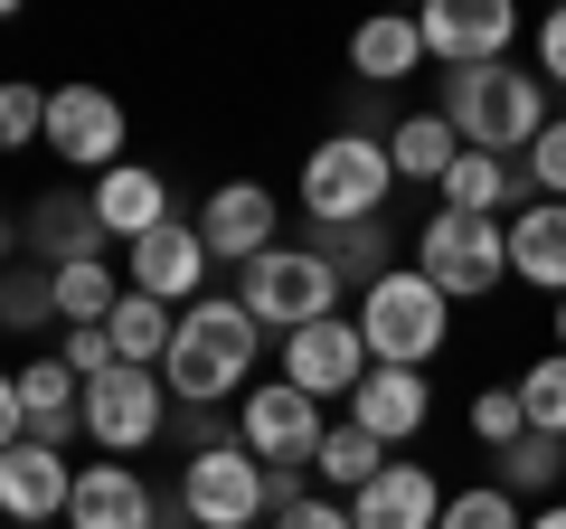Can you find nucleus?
<instances>
[{
	"label": "nucleus",
	"instance_id": "nucleus-10",
	"mask_svg": "<svg viewBox=\"0 0 566 529\" xmlns=\"http://www.w3.org/2000/svg\"><path fill=\"white\" fill-rule=\"evenodd\" d=\"M123 143H133V123H123V104L104 95V85H48V152H57L66 170H123Z\"/></svg>",
	"mask_w": 566,
	"mask_h": 529
},
{
	"label": "nucleus",
	"instance_id": "nucleus-4",
	"mask_svg": "<svg viewBox=\"0 0 566 529\" xmlns=\"http://www.w3.org/2000/svg\"><path fill=\"white\" fill-rule=\"evenodd\" d=\"M349 322H359V341H368V360H378V369H424L434 350L453 341V303L424 284L416 264L378 274V284L359 293V312H349Z\"/></svg>",
	"mask_w": 566,
	"mask_h": 529
},
{
	"label": "nucleus",
	"instance_id": "nucleus-8",
	"mask_svg": "<svg viewBox=\"0 0 566 529\" xmlns=\"http://www.w3.org/2000/svg\"><path fill=\"white\" fill-rule=\"evenodd\" d=\"M180 520L189 529H255L264 520V464L245 445L189 454L180 464Z\"/></svg>",
	"mask_w": 566,
	"mask_h": 529
},
{
	"label": "nucleus",
	"instance_id": "nucleus-16",
	"mask_svg": "<svg viewBox=\"0 0 566 529\" xmlns=\"http://www.w3.org/2000/svg\"><path fill=\"white\" fill-rule=\"evenodd\" d=\"M424 416H434V378H424V369H368V378H359V397H349V426H368L387 454H397V445H416V435H424Z\"/></svg>",
	"mask_w": 566,
	"mask_h": 529
},
{
	"label": "nucleus",
	"instance_id": "nucleus-25",
	"mask_svg": "<svg viewBox=\"0 0 566 529\" xmlns=\"http://www.w3.org/2000/svg\"><path fill=\"white\" fill-rule=\"evenodd\" d=\"M312 256H322L349 293H368L378 274H397V227H387V218H368V227H322V237H312Z\"/></svg>",
	"mask_w": 566,
	"mask_h": 529
},
{
	"label": "nucleus",
	"instance_id": "nucleus-24",
	"mask_svg": "<svg viewBox=\"0 0 566 529\" xmlns=\"http://www.w3.org/2000/svg\"><path fill=\"white\" fill-rule=\"evenodd\" d=\"M416 66H434V58H424V29H416V20H368L359 39H349V76H359L368 95L406 85Z\"/></svg>",
	"mask_w": 566,
	"mask_h": 529
},
{
	"label": "nucleus",
	"instance_id": "nucleus-21",
	"mask_svg": "<svg viewBox=\"0 0 566 529\" xmlns=\"http://www.w3.org/2000/svg\"><path fill=\"white\" fill-rule=\"evenodd\" d=\"M510 274L528 293H547V303L566 293V199H528L510 218Z\"/></svg>",
	"mask_w": 566,
	"mask_h": 529
},
{
	"label": "nucleus",
	"instance_id": "nucleus-22",
	"mask_svg": "<svg viewBox=\"0 0 566 529\" xmlns=\"http://www.w3.org/2000/svg\"><path fill=\"white\" fill-rule=\"evenodd\" d=\"M95 218H104V237L142 246L151 227H170V180H161V170H142V162L104 170V180H95Z\"/></svg>",
	"mask_w": 566,
	"mask_h": 529
},
{
	"label": "nucleus",
	"instance_id": "nucleus-41",
	"mask_svg": "<svg viewBox=\"0 0 566 529\" xmlns=\"http://www.w3.org/2000/svg\"><path fill=\"white\" fill-rule=\"evenodd\" d=\"M10 264H29V218L20 208H0V274H10Z\"/></svg>",
	"mask_w": 566,
	"mask_h": 529
},
{
	"label": "nucleus",
	"instance_id": "nucleus-12",
	"mask_svg": "<svg viewBox=\"0 0 566 529\" xmlns=\"http://www.w3.org/2000/svg\"><path fill=\"white\" fill-rule=\"evenodd\" d=\"M416 29H424V58L444 66V76H463V66H501L510 58L520 10H510V0H434Z\"/></svg>",
	"mask_w": 566,
	"mask_h": 529
},
{
	"label": "nucleus",
	"instance_id": "nucleus-6",
	"mask_svg": "<svg viewBox=\"0 0 566 529\" xmlns=\"http://www.w3.org/2000/svg\"><path fill=\"white\" fill-rule=\"evenodd\" d=\"M340 274H331L322 256H312V246H274V256H255L237 274V303L255 312L264 331H274V341H293V331H312V322H331V312H340Z\"/></svg>",
	"mask_w": 566,
	"mask_h": 529
},
{
	"label": "nucleus",
	"instance_id": "nucleus-14",
	"mask_svg": "<svg viewBox=\"0 0 566 529\" xmlns=\"http://www.w3.org/2000/svg\"><path fill=\"white\" fill-rule=\"evenodd\" d=\"M66 501H76V464L57 445H10L0 454V520L10 529H66Z\"/></svg>",
	"mask_w": 566,
	"mask_h": 529
},
{
	"label": "nucleus",
	"instance_id": "nucleus-26",
	"mask_svg": "<svg viewBox=\"0 0 566 529\" xmlns=\"http://www.w3.org/2000/svg\"><path fill=\"white\" fill-rule=\"evenodd\" d=\"M387 464H397V454H387L368 426H349V416H340V426L322 435V464H312V473H322V491H331V501H359V491L378 483Z\"/></svg>",
	"mask_w": 566,
	"mask_h": 529
},
{
	"label": "nucleus",
	"instance_id": "nucleus-34",
	"mask_svg": "<svg viewBox=\"0 0 566 529\" xmlns=\"http://www.w3.org/2000/svg\"><path fill=\"white\" fill-rule=\"evenodd\" d=\"M434 529H528V510L510 501L501 483H472V491H453V501H444V520H434Z\"/></svg>",
	"mask_w": 566,
	"mask_h": 529
},
{
	"label": "nucleus",
	"instance_id": "nucleus-3",
	"mask_svg": "<svg viewBox=\"0 0 566 529\" xmlns=\"http://www.w3.org/2000/svg\"><path fill=\"white\" fill-rule=\"evenodd\" d=\"M406 264L444 303H491L510 284V218H453V208H434V218H416V256Z\"/></svg>",
	"mask_w": 566,
	"mask_h": 529
},
{
	"label": "nucleus",
	"instance_id": "nucleus-42",
	"mask_svg": "<svg viewBox=\"0 0 566 529\" xmlns=\"http://www.w3.org/2000/svg\"><path fill=\"white\" fill-rule=\"evenodd\" d=\"M20 378H10V369H0V454H10V445H20Z\"/></svg>",
	"mask_w": 566,
	"mask_h": 529
},
{
	"label": "nucleus",
	"instance_id": "nucleus-43",
	"mask_svg": "<svg viewBox=\"0 0 566 529\" xmlns=\"http://www.w3.org/2000/svg\"><path fill=\"white\" fill-rule=\"evenodd\" d=\"M528 529H566V491H557V501H538V510H528Z\"/></svg>",
	"mask_w": 566,
	"mask_h": 529
},
{
	"label": "nucleus",
	"instance_id": "nucleus-5",
	"mask_svg": "<svg viewBox=\"0 0 566 529\" xmlns=\"http://www.w3.org/2000/svg\"><path fill=\"white\" fill-rule=\"evenodd\" d=\"M387 199H397V162H387V143H368V133H331L322 152H303V218L312 227H368V218H387Z\"/></svg>",
	"mask_w": 566,
	"mask_h": 529
},
{
	"label": "nucleus",
	"instance_id": "nucleus-9",
	"mask_svg": "<svg viewBox=\"0 0 566 529\" xmlns=\"http://www.w3.org/2000/svg\"><path fill=\"white\" fill-rule=\"evenodd\" d=\"M161 426H170L161 369H104L85 387V435H95V454H142V445H161Z\"/></svg>",
	"mask_w": 566,
	"mask_h": 529
},
{
	"label": "nucleus",
	"instance_id": "nucleus-1",
	"mask_svg": "<svg viewBox=\"0 0 566 529\" xmlns=\"http://www.w3.org/2000/svg\"><path fill=\"white\" fill-rule=\"evenodd\" d=\"M255 360H264V322L237 293H199L180 312V331H170L161 387H170V407H227V397H245Z\"/></svg>",
	"mask_w": 566,
	"mask_h": 529
},
{
	"label": "nucleus",
	"instance_id": "nucleus-45",
	"mask_svg": "<svg viewBox=\"0 0 566 529\" xmlns=\"http://www.w3.org/2000/svg\"><path fill=\"white\" fill-rule=\"evenodd\" d=\"M0 529H10V520H0Z\"/></svg>",
	"mask_w": 566,
	"mask_h": 529
},
{
	"label": "nucleus",
	"instance_id": "nucleus-40",
	"mask_svg": "<svg viewBox=\"0 0 566 529\" xmlns=\"http://www.w3.org/2000/svg\"><path fill=\"white\" fill-rule=\"evenodd\" d=\"M538 76L566 85V10H547V20H538Z\"/></svg>",
	"mask_w": 566,
	"mask_h": 529
},
{
	"label": "nucleus",
	"instance_id": "nucleus-18",
	"mask_svg": "<svg viewBox=\"0 0 566 529\" xmlns=\"http://www.w3.org/2000/svg\"><path fill=\"white\" fill-rule=\"evenodd\" d=\"M66 529H161V501L133 464H85L76 501H66Z\"/></svg>",
	"mask_w": 566,
	"mask_h": 529
},
{
	"label": "nucleus",
	"instance_id": "nucleus-37",
	"mask_svg": "<svg viewBox=\"0 0 566 529\" xmlns=\"http://www.w3.org/2000/svg\"><path fill=\"white\" fill-rule=\"evenodd\" d=\"M57 360L76 369V387H95L104 369H123V360H114V341H104V331H66V341H57Z\"/></svg>",
	"mask_w": 566,
	"mask_h": 529
},
{
	"label": "nucleus",
	"instance_id": "nucleus-27",
	"mask_svg": "<svg viewBox=\"0 0 566 529\" xmlns=\"http://www.w3.org/2000/svg\"><path fill=\"white\" fill-rule=\"evenodd\" d=\"M387 162H397V180L444 189V170L463 162V143H453V123H444V114H397V133H387Z\"/></svg>",
	"mask_w": 566,
	"mask_h": 529
},
{
	"label": "nucleus",
	"instance_id": "nucleus-19",
	"mask_svg": "<svg viewBox=\"0 0 566 529\" xmlns=\"http://www.w3.org/2000/svg\"><path fill=\"white\" fill-rule=\"evenodd\" d=\"M20 426H29V445H57V454L85 435V387H76V369L57 350L20 369Z\"/></svg>",
	"mask_w": 566,
	"mask_h": 529
},
{
	"label": "nucleus",
	"instance_id": "nucleus-2",
	"mask_svg": "<svg viewBox=\"0 0 566 529\" xmlns=\"http://www.w3.org/2000/svg\"><path fill=\"white\" fill-rule=\"evenodd\" d=\"M434 114L453 123V143L463 152H491V162H510V152H528L547 133V76L538 66H463V76H444V104Z\"/></svg>",
	"mask_w": 566,
	"mask_h": 529
},
{
	"label": "nucleus",
	"instance_id": "nucleus-44",
	"mask_svg": "<svg viewBox=\"0 0 566 529\" xmlns=\"http://www.w3.org/2000/svg\"><path fill=\"white\" fill-rule=\"evenodd\" d=\"M547 312H557V350H566V293H557V303H547Z\"/></svg>",
	"mask_w": 566,
	"mask_h": 529
},
{
	"label": "nucleus",
	"instance_id": "nucleus-31",
	"mask_svg": "<svg viewBox=\"0 0 566 529\" xmlns=\"http://www.w3.org/2000/svg\"><path fill=\"white\" fill-rule=\"evenodd\" d=\"M510 387H520V407H528V435H557V445H566V350L528 360Z\"/></svg>",
	"mask_w": 566,
	"mask_h": 529
},
{
	"label": "nucleus",
	"instance_id": "nucleus-11",
	"mask_svg": "<svg viewBox=\"0 0 566 529\" xmlns=\"http://www.w3.org/2000/svg\"><path fill=\"white\" fill-rule=\"evenodd\" d=\"M274 227H283V199H274L264 180H218V189L199 199V237H208V264H237V274H245L255 256H274V246H283Z\"/></svg>",
	"mask_w": 566,
	"mask_h": 529
},
{
	"label": "nucleus",
	"instance_id": "nucleus-30",
	"mask_svg": "<svg viewBox=\"0 0 566 529\" xmlns=\"http://www.w3.org/2000/svg\"><path fill=\"white\" fill-rule=\"evenodd\" d=\"M123 293H133V284H123V274H114L104 256H85V264H57V322H66V331H104Z\"/></svg>",
	"mask_w": 566,
	"mask_h": 529
},
{
	"label": "nucleus",
	"instance_id": "nucleus-23",
	"mask_svg": "<svg viewBox=\"0 0 566 529\" xmlns=\"http://www.w3.org/2000/svg\"><path fill=\"white\" fill-rule=\"evenodd\" d=\"M434 199H444L453 218H520V208H528V180H520V162L463 152V162L444 170V189H434Z\"/></svg>",
	"mask_w": 566,
	"mask_h": 529
},
{
	"label": "nucleus",
	"instance_id": "nucleus-35",
	"mask_svg": "<svg viewBox=\"0 0 566 529\" xmlns=\"http://www.w3.org/2000/svg\"><path fill=\"white\" fill-rule=\"evenodd\" d=\"M520 435H528V407H520V387H482V397H472V445L510 454Z\"/></svg>",
	"mask_w": 566,
	"mask_h": 529
},
{
	"label": "nucleus",
	"instance_id": "nucleus-29",
	"mask_svg": "<svg viewBox=\"0 0 566 529\" xmlns=\"http://www.w3.org/2000/svg\"><path fill=\"white\" fill-rule=\"evenodd\" d=\"M491 483H501L520 510L557 501V483H566V445H557V435H520L510 454H491Z\"/></svg>",
	"mask_w": 566,
	"mask_h": 529
},
{
	"label": "nucleus",
	"instance_id": "nucleus-38",
	"mask_svg": "<svg viewBox=\"0 0 566 529\" xmlns=\"http://www.w3.org/2000/svg\"><path fill=\"white\" fill-rule=\"evenodd\" d=\"M274 529H359V520H349V501H331V491H303L293 510H274Z\"/></svg>",
	"mask_w": 566,
	"mask_h": 529
},
{
	"label": "nucleus",
	"instance_id": "nucleus-28",
	"mask_svg": "<svg viewBox=\"0 0 566 529\" xmlns=\"http://www.w3.org/2000/svg\"><path fill=\"white\" fill-rule=\"evenodd\" d=\"M170 331H180V312H170V303H151V293H123L114 322H104V341H114L123 369H161V360H170Z\"/></svg>",
	"mask_w": 566,
	"mask_h": 529
},
{
	"label": "nucleus",
	"instance_id": "nucleus-33",
	"mask_svg": "<svg viewBox=\"0 0 566 529\" xmlns=\"http://www.w3.org/2000/svg\"><path fill=\"white\" fill-rule=\"evenodd\" d=\"M29 143H48V85L0 76V152H29Z\"/></svg>",
	"mask_w": 566,
	"mask_h": 529
},
{
	"label": "nucleus",
	"instance_id": "nucleus-32",
	"mask_svg": "<svg viewBox=\"0 0 566 529\" xmlns=\"http://www.w3.org/2000/svg\"><path fill=\"white\" fill-rule=\"evenodd\" d=\"M57 322V274L48 264H10L0 274V331H48Z\"/></svg>",
	"mask_w": 566,
	"mask_h": 529
},
{
	"label": "nucleus",
	"instance_id": "nucleus-39",
	"mask_svg": "<svg viewBox=\"0 0 566 529\" xmlns=\"http://www.w3.org/2000/svg\"><path fill=\"white\" fill-rule=\"evenodd\" d=\"M170 426H180V445H189V454H218V445H237V435L218 426V407H180Z\"/></svg>",
	"mask_w": 566,
	"mask_h": 529
},
{
	"label": "nucleus",
	"instance_id": "nucleus-36",
	"mask_svg": "<svg viewBox=\"0 0 566 529\" xmlns=\"http://www.w3.org/2000/svg\"><path fill=\"white\" fill-rule=\"evenodd\" d=\"M520 180L528 199H566V114H547V133L520 152Z\"/></svg>",
	"mask_w": 566,
	"mask_h": 529
},
{
	"label": "nucleus",
	"instance_id": "nucleus-13",
	"mask_svg": "<svg viewBox=\"0 0 566 529\" xmlns=\"http://www.w3.org/2000/svg\"><path fill=\"white\" fill-rule=\"evenodd\" d=\"M368 341H359V322H349V312H331V322H312V331H293V341H283V378L303 387V397H359V378H368Z\"/></svg>",
	"mask_w": 566,
	"mask_h": 529
},
{
	"label": "nucleus",
	"instance_id": "nucleus-7",
	"mask_svg": "<svg viewBox=\"0 0 566 529\" xmlns=\"http://www.w3.org/2000/svg\"><path fill=\"white\" fill-rule=\"evenodd\" d=\"M322 435H331L322 397H303L293 378H255V387H245L237 445L255 454V464H293V473H312V464H322Z\"/></svg>",
	"mask_w": 566,
	"mask_h": 529
},
{
	"label": "nucleus",
	"instance_id": "nucleus-17",
	"mask_svg": "<svg viewBox=\"0 0 566 529\" xmlns=\"http://www.w3.org/2000/svg\"><path fill=\"white\" fill-rule=\"evenodd\" d=\"M104 256V218H95V189H48V199H29V264H85Z\"/></svg>",
	"mask_w": 566,
	"mask_h": 529
},
{
	"label": "nucleus",
	"instance_id": "nucleus-15",
	"mask_svg": "<svg viewBox=\"0 0 566 529\" xmlns=\"http://www.w3.org/2000/svg\"><path fill=\"white\" fill-rule=\"evenodd\" d=\"M133 293H151V303H199V284H208V237H199V218H170V227H151V237L133 246V274H123Z\"/></svg>",
	"mask_w": 566,
	"mask_h": 529
},
{
	"label": "nucleus",
	"instance_id": "nucleus-20",
	"mask_svg": "<svg viewBox=\"0 0 566 529\" xmlns=\"http://www.w3.org/2000/svg\"><path fill=\"white\" fill-rule=\"evenodd\" d=\"M444 501H453V491L434 483L424 464H387L378 483L349 501V520H359V529H434V520H444Z\"/></svg>",
	"mask_w": 566,
	"mask_h": 529
}]
</instances>
